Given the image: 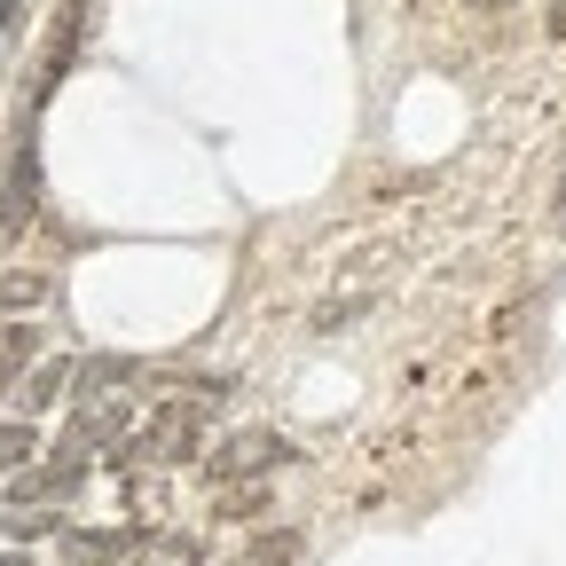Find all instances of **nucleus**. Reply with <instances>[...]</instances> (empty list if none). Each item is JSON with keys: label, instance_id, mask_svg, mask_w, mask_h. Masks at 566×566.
Returning <instances> with one entry per match:
<instances>
[{"label": "nucleus", "instance_id": "f257e3e1", "mask_svg": "<svg viewBox=\"0 0 566 566\" xmlns=\"http://www.w3.org/2000/svg\"><path fill=\"white\" fill-rule=\"evenodd\" d=\"M221 394H181V401H158L150 417L134 424V457H150V464H189L205 449V417Z\"/></svg>", "mask_w": 566, "mask_h": 566}, {"label": "nucleus", "instance_id": "f03ea898", "mask_svg": "<svg viewBox=\"0 0 566 566\" xmlns=\"http://www.w3.org/2000/svg\"><path fill=\"white\" fill-rule=\"evenodd\" d=\"M283 457H292V449H283V433H237L229 449H212V457H205V472L229 488V480H244V472H268V464H283Z\"/></svg>", "mask_w": 566, "mask_h": 566}, {"label": "nucleus", "instance_id": "7ed1b4c3", "mask_svg": "<svg viewBox=\"0 0 566 566\" xmlns=\"http://www.w3.org/2000/svg\"><path fill=\"white\" fill-rule=\"evenodd\" d=\"M32 212H40V150H32V134L17 142V174H9V197H0V221H9V237L32 229Z\"/></svg>", "mask_w": 566, "mask_h": 566}, {"label": "nucleus", "instance_id": "20e7f679", "mask_svg": "<svg viewBox=\"0 0 566 566\" xmlns=\"http://www.w3.org/2000/svg\"><path fill=\"white\" fill-rule=\"evenodd\" d=\"M32 363H40V323H0V394L24 386Z\"/></svg>", "mask_w": 566, "mask_h": 566}, {"label": "nucleus", "instance_id": "39448f33", "mask_svg": "<svg viewBox=\"0 0 566 566\" xmlns=\"http://www.w3.org/2000/svg\"><path fill=\"white\" fill-rule=\"evenodd\" d=\"M63 386H71V363H40V370H24V386H17V409H24V424H32V409H48Z\"/></svg>", "mask_w": 566, "mask_h": 566}, {"label": "nucleus", "instance_id": "423d86ee", "mask_svg": "<svg viewBox=\"0 0 566 566\" xmlns=\"http://www.w3.org/2000/svg\"><path fill=\"white\" fill-rule=\"evenodd\" d=\"M32 449H40V433L24 417H0V480H17L24 464H32Z\"/></svg>", "mask_w": 566, "mask_h": 566}, {"label": "nucleus", "instance_id": "0eeeda50", "mask_svg": "<svg viewBox=\"0 0 566 566\" xmlns=\"http://www.w3.org/2000/svg\"><path fill=\"white\" fill-rule=\"evenodd\" d=\"M134 566H205V558H197V543H189V535H142Z\"/></svg>", "mask_w": 566, "mask_h": 566}, {"label": "nucleus", "instance_id": "6e6552de", "mask_svg": "<svg viewBox=\"0 0 566 566\" xmlns=\"http://www.w3.org/2000/svg\"><path fill=\"white\" fill-rule=\"evenodd\" d=\"M48 300V275H0V315H24Z\"/></svg>", "mask_w": 566, "mask_h": 566}, {"label": "nucleus", "instance_id": "1a4fd4ad", "mask_svg": "<svg viewBox=\"0 0 566 566\" xmlns=\"http://www.w3.org/2000/svg\"><path fill=\"white\" fill-rule=\"evenodd\" d=\"M551 32H558V40H566V0H551Z\"/></svg>", "mask_w": 566, "mask_h": 566}, {"label": "nucleus", "instance_id": "9d476101", "mask_svg": "<svg viewBox=\"0 0 566 566\" xmlns=\"http://www.w3.org/2000/svg\"><path fill=\"white\" fill-rule=\"evenodd\" d=\"M17 9H24V0H0V32H9V24H17Z\"/></svg>", "mask_w": 566, "mask_h": 566}, {"label": "nucleus", "instance_id": "9b49d317", "mask_svg": "<svg viewBox=\"0 0 566 566\" xmlns=\"http://www.w3.org/2000/svg\"><path fill=\"white\" fill-rule=\"evenodd\" d=\"M472 9H512V0H472Z\"/></svg>", "mask_w": 566, "mask_h": 566}]
</instances>
